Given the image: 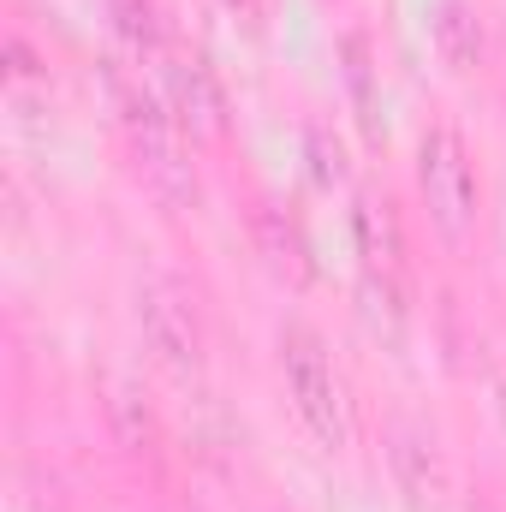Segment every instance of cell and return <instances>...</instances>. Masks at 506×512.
<instances>
[{
	"instance_id": "ba28073f",
	"label": "cell",
	"mask_w": 506,
	"mask_h": 512,
	"mask_svg": "<svg viewBox=\"0 0 506 512\" xmlns=\"http://www.w3.org/2000/svg\"><path fill=\"white\" fill-rule=\"evenodd\" d=\"M256 245H262L268 268H274L280 280H292V286L310 280V245H304V233H298L280 209H256Z\"/></svg>"
},
{
	"instance_id": "52a82bcc",
	"label": "cell",
	"mask_w": 506,
	"mask_h": 512,
	"mask_svg": "<svg viewBox=\"0 0 506 512\" xmlns=\"http://www.w3.org/2000/svg\"><path fill=\"white\" fill-rule=\"evenodd\" d=\"M393 477H399V489L411 495V507L441 501L447 465H441V453H435V441H429L423 429H399V435H393Z\"/></svg>"
},
{
	"instance_id": "8fae6325",
	"label": "cell",
	"mask_w": 506,
	"mask_h": 512,
	"mask_svg": "<svg viewBox=\"0 0 506 512\" xmlns=\"http://www.w3.org/2000/svg\"><path fill=\"white\" fill-rule=\"evenodd\" d=\"M30 84H42V90H48V66L30 54V42H24V36H6V90H12V102H18Z\"/></svg>"
},
{
	"instance_id": "8992f818",
	"label": "cell",
	"mask_w": 506,
	"mask_h": 512,
	"mask_svg": "<svg viewBox=\"0 0 506 512\" xmlns=\"http://www.w3.org/2000/svg\"><path fill=\"white\" fill-rule=\"evenodd\" d=\"M167 108L179 114V126L191 131H221V114H227V96L215 84V72L197 60V54H179L167 48Z\"/></svg>"
},
{
	"instance_id": "277c9868",
	"label": "cell",
	"mask_w": 506,
	"mask_h": 512,
	"mask_svg": "<svg viewBox=\"0 0 506 512\" xmlns=\"http://www.w3.org/2000/svg\"><path fill=\"white\" fill-rule=\"evenodd\" d=\"M417 185L429 203V221L447 239H465L477 221V161L453 126H429L417 143Z\"/></svg>"
},
{
	"instance_id": "7c38bea8",
	"label": "cell",
	"mask_w": 506,
	"mask_h": 512,
	"mask_svg": "<svg viewBox=\"0 0 506 512\" xmlns=\"http://www.w3.org/2000/svg\"><path fill=\"white\" fill-rule=\"evenodd\" d=\"M346 84H352L358 120L376 131V96H370V54H364V36H346Z\"/></svg>"
},
{
	"instance_id": "9c48e42d",
	"label": "cell",
	"mask_w": 506,
	"mask_h": 512,
	"mask_svg": "<svg viewBox=\"0 0 506 512\" xmlns=\"http://www.w3.org/2000/svg\"><path fill=\"white\" fill-rule=\"evenodd\" d=\"M108 12L131 54H167V18L155 0H108Z\"/></svg>"
},
{
	"instance_id": "7a4b0ae2",
	"label": "cell",
	"mask_w": 506,
	"mask_h": 512,
	"mask_svg": "<svg viewBox=\"0 0 506 512\" xmlns=\"http://www.w3.org/2000/svg\"><path fill=\"white\" fill-rule=\"evenodd\" d=\"M352 233H358V286H364V310H370V322H376L387 340H399L405 334V322H411V262H405V227H399V215H393V203L387 197H364L358 203V221H352Z\"/></svg>"
},
{
	"instance_id": "30bf717a",
	"label": "cell",
	"mask_w": 506,
	"mask_h": 512,
	"mask_svg": "<svg viewBox=\"0 0 506 512\" xmlns=\"http://www.w3.org/2000/svg\"><path fill=\"white\" fill-rule=\"evenodd\" d=\"M435 42H441V54H447V66H477V54H483V30H477V18L465 12V0H447L441 6V18H435Z\"/></svg>"
},
{
	"instance_id": "6da1fadb",
	"label": "cell",
	"mask_w": 506,
	"mask_h": 512,
	"mask_svg": "<svg viewBox=\"0 0 506 512\" xmlns=\"http://www.w3.org/2000/svg\"><path fill=\"white\" fill-rule=\"evenodd\" d=\"M280 376H286V399L304 417V429L328 453H340L352 441V399H346V382L316 328H304V322L280 328Z\"/></svg>"
},
{
	"instance_id": "3957f363",
	"label": "cell",
	"mask_w": 506,
	"mask_h": 512,
	"mask_svg": "<svg viewBox=\"0 0 506 512\" xmlns=\"http://www.w3.org/2000/svg\"><path fill=\"white\" fill-rule=\"evenodd\" d=\"M108 102H114V114H120V126H126L131 149H137V161H143V173H149L161 191H185V185H191V167H185L179 114L167 108V96H161L143 72L108 60Z\"/></svg>"
},
{
	"instance_id": "5b68a950",
	"label": "cell",
	"mask_w": 506,
	"mask_h": 512,
	"mask_svg": "<svg viewBox=\"0 0 506 512\" xmlns=\"http://www.w3.org/2000/svg\"><path fill=\"white\" fill-rule=\"evenodd\" d=\"M143 340H149V352L173 376H197L203 370V316H197V304H191L185 286L155 280L143 292Z\"/></svg>"
}]
</instances>
